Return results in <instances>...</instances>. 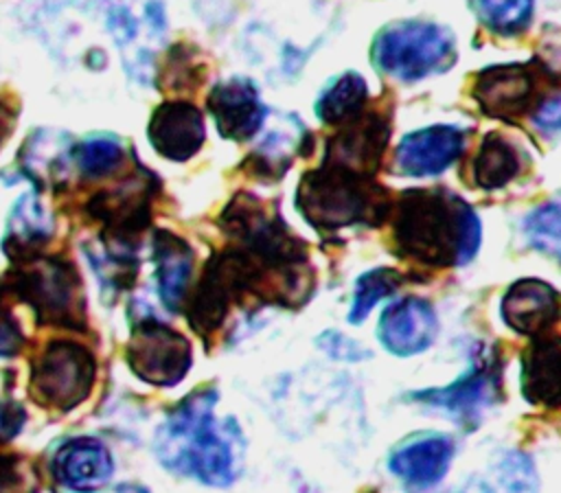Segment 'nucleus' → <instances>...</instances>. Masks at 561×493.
I'll return each instance as SVG.
<instances>
[{"label": "nucleus", "instance_id": "nucleus-8", "mask_svg": "<svg viewBox=\"0 0 561 493\" xmlns=\"http://www.w3.org/2000/svg\"><path fill=\"white\" fill-rule=\"evenodd\" d=\"M107 28L121 53L127 74L149 83L153 61L164 42L167 15L162 0H99Z\"/></svg>", "mask_w": 561, "mask_h": 493}, {"label": "nucleus", "instance_id": "nucleus-33", "mask_svg": "<svg viewBox=\"0 0 561 493\" xmlns=\"http://www.w3.org/2000/svg\"><path fill=\"white\" fill-rule=\"evenodd\" d=\"M24 344L26 342L20 331V324L15 322L9 307L4 302H0V357L20 355Z\"/></svg>", "mask_w": 561, "mask_h": 493}, {"label": "nucleus", "instance_id": "nucleus-11", "mask_svg": "<svg viewBox=\"0 0 561 493\" xmlns=\"http://www.w3.org/2000/svg\"><path fill=\"white\" fill-rule=\"evenodd\" d=\"M158 188L160 180L151 171L136 167L123 182L96 193L85 210L92 219L101 221L103 239L134 243V237L151 221V202Z\"/></svg>", "mask_w": 561, "mask_h": 493}, {"label": "nucleus", "instance_id": "nucleus-10", "mask_svg": "<svg viewBox=\"0 0 561 493\" xmlns=\"http://www.w3.org/2000/svg\"><path fill=\"white\" fill-rule=\"evenodd\" d=\"M543 74L546 68L535 59L489 66L476 74L471 94L482 114L513 123L524 114H533L541 103L537 94L543 85Z\"/></svg>", "mask_w": 561, "mask_h": 493}, {"label": "nucleus", "instance_id": "nucleus-35", "mask_svg": "<svg viewBox=\"0 0 561 493\" xmlns=\"http://www.w3.org/2000/svg\"><path fill=\"white\" fill-rule=\"evenodd\" d=\"M26 421V412L15 401H0V443L15 438Z\"/></svg>", "mask_w": 561, "mask_h": 493}, {"label": "nucleus", "instance_id": "nucleus-3", "mask_svg": "<svg viewBox=\"0 0 561 493\" xmlns=\"http://www.w3.org/2000/svg\"><path fill=\"white\" fill-rule=\"evenodd\" d=\"M388 195L375 177L322 162L300 177L296 208L311 228L335 232L351 226H381L392 208Z\"/></svg>", "mask_w": 561, "mask_h": 493}, {"label": "nucleus", "instance_id": "nucleus-13", "mask_svg": "<svg viewBox=\"0 0 561 493\" xmlns=\"http://www.w3.org/2000/svg\"><path fill=\"white\" fill-rule=\"evenodd\" d=\"M456 440L445 432H416L388 454V471L412 489H432L451 469Z\"/></svg>", "mask_w": 561, "mask_h": 493}, {"label": "nucleus", "instance_id": "nucleus-25", "mask_svg": "<svg viewBox=\"0 0 561 493\" xmlns=\"http://www.w3.org/2000/svg\"><path fill=\"white\" fill-rule=\"evenodd\" d=\"M368 85L362 74L348 70L335 77L316 101V116L324 125H344L366 110Z\"/></svg>", "mask_w": 561, "mask_h": 493}, {"label": "nucleus", "instance_id": "nucleus-36", "mask_svg": "<svg viewBox=\"0 0 561 493\" xmlns=\"http://www.w3.org/2000/svg\"><path fill=\"white\" fill-rule=\"evenodd\" d=\"M116 493H149V491L136 482H125V484L116 486Z\"/></svg>", "mask_w": 561, "mask_h": 493}, {"label": "nucleus", "instance_id": "nucleus-9", "mask_svg": "<svg viewBox=\"0 0 561 493\" xmlns=\"http://www.w3.org/2000/svg\"><path fill=\"white\" fill-rule=\"evenodd\" d=\"M125 362L145 383L169 388L180 383L193 364L191 342L153 316L138 318L125 346Z\"/></svg>", "mask_w": 561, "mask_h": 493}, {"label": "nucleus", "instance_id": "nucleus-5", "mask_svg": "<svg viewBox=\"0 0 561 493\" xmlns=\"http://www.w3.org/2000/svg\"><path fill=\"white\" fill-rule=\"evenodd\" d=\"M370 59L379 72L403 83H416L451 68L456 39L438 22L399 20L375 35Z\"/></svg>", "mask_w": 561, "mask_h": 493}, {"label": "nucleus", "instance_id": "nucleus-23", "mask_svg": "<svg viewBox=\"0 0 561 493\" xmlns=\"http://www.w3.org/2000/svg\"><path fill=\"white\" fill-rule=\"evenodd\" d=\"M524 151L506 136L491 131L484 136L471 162V177L478 188L497 191L513 182L524 167Z\"/></svg>", "mask_w": 561, "mask_h": 493}, {"label": "nucleus", "instance_id": "nucleus-32", "mask_svg": "<svg viewBox=\"0 0 561 493\" xmlns=\"http://www.w3.org/2000/svg\"><path fill=\"white\" fill-rule=\"evenodd\" d=\"M316 344L322 353H327L331 359H337V362H364V359H370L373 353L370 348H366L364 344H359L357 340L335 331V329H327L322 331L318 337H316Z\"/></svg>", "mask_w": 561, "mask_h": 493}, {"label": "nucleus", "instance_id": "nucleus-1", "mask_svg": "<svg viewBox=\"0 0 561 493\" xmlns=\"http://www.w3.org/2000/svg\"><path fill=\"white\" fill-rule=\"evenodd\" d=\"M215 388L186 394L156 432V456L173 473L206 486H230L243 469L245 438L232 416L217 419Z\"/></svg>", "mask_w": 561, "mask_h": 493}, {"label": "nucleus", "instance_id": "nucleus-14", "mask_svg": "<svg viewBox=\"0 0 561 493\" xmlns=\"http://www.w3.org/2000/svg\"><path fill=\"white\" fill-rule=\"evenodd\" d=\"M469 131L458 125H430L405 134L394 149L397 171L408 177H434L465 151Z\"/></svg>", "mask_w": 561, "mask_h": 493}, {"label": "nucleus", "instance_id": "nucleus-12", "mask_svg": "<svg viewBox=\"0 0 561 493\" xmlns=\"http://www.w3.org/2000/svg\"><path fill=\"white\" fill-rule=\"evenodd\" d=\"M390 138V118L377 110H364L327 140L324 164L375 177Z\"/></svg>", "mask_w": 561, "mask_h": 493}, {"label": "nucleus", "instance_id": "nucleus-15", "mask_svg": "<svg viewBox=\"0 0 561 493\" xmlns=\"http://www.w3.org/2000/svg\"><path fill=\"white\" fill-rule=\"evenodd\" d=\"M438 335V318L425 298L405 296L390 302L377 322V337L397 357L427 351Z\"/></svg>", "mask_w": 561, "mask_h": 493}, {"label": "nucleus", "instance_id": "nucleus-18", "mask_svg": "<svg viewBox=\"0 0 561 493\" xmlns=\"http://www.w3.org/2000/svg\"><path fill=\"white\" fill-rule=\"evenodd\" d=\"M151 147L167 160L184 162L193 158L206 138L202 112L182 99L160 103L147 127Z\"/></svg>", "mask_w": 561, "mask_h": 493}, {"label": "nucleus", "instance_id": "nucleus-22", "mask_svg": "<svg viewBox=\"0 0 561 493\" xmlns=\"http://www.w3.org/2000/svg\"><path fill=\"white\" fill-rule=\"evenodd\" d=\"M53 237V221L44 213L33 193H24L9 215L2 250L11 263H24L44 254V245Z\"/></svg>", "mask_w": 561, "mask_h": 493}, {"label": "nucleus", "instance_id": "nucleus-19", "mask_svg": "<svg viewBox=\"0 0 561 493\" xmlns=\"http://www.w3.org/2000/svg\"><path fill=\"white\" fill-rule=\"evenodd\" d=\"M50 473L68 491L96 493L110 482L114 462L110 449L101 440L79 436L57 447L53 454Z\"/></svg>", "mask_w": 561, "mask_h": 493}, {"label": "nucleus", "instance_id": "nucleus-26", "mask_svg": "<svg viewBox=\"0 0 561 493\" xmlns=\"http://www.w3.org/2000/svg\"><path fill=\"white\" fill-rule=\"evenodd\" d=\"M309 138L307 131H300L298 136L291 134H270L261 140V145L252 151L245 167L252 175L265 177V180H280L285 171L291 167L296 153H307L302 149V140Z\"/></svg>", "mask_w": 561, "mask_h": 493}, {"label": "nucleus", "instance_id": "nucleus-34", "mask_svg": "<svg viewBox=\"0 0 561 493\" xmlns=\"http://www.w3.org/2000/svg\"><path fill=\"white\" fill-rule=\"evenodd\" d=\"M533 125L543 134H559L561 131V94L546 96L530 114Z\"/></svg>", "mask_w": 561, "mask_h": 493}, {"label": "nucleus", "instance_id": "nucleus-2", "mask_svg": "<svg viewBox=\"0 0 561 493\" xmlns=\"http://www.w3.org/2000/svg\"><path fill=\"white\" fill-rule=\"evenodd\" d=\"M394 252L423 267H462L480 250L482 223L476 210L445 188H414L392 199Z\"/></svg>", "mask_w": 561, "mask_h": 493}, {"label": "nucleus", "instance_id": "nucleus-37", "mask_svg": "<svg viewBox=\"0 0 561 493\" xmlns=\"http://www.w3.org/2000/svg\"><path fill=\"white\" fill-rule=\"evenodd\" d=\"M2 127H4V116H2V112H0V145H2V138H4V134H2Z\"/></svg>", "mask_w": 561, "mask_h": 493}, {"label": "nucleus", "instance_id": "nucleus-24", "mask_svg": "<svg viewBox=\"0 0 561 493\" xmlns=\"http://www.w3.org/2000/svg\"><path fill=\"white\" fill-rule=\"evenodd\" d=\"M537 469L522 451H504L489 473L469 478L458 493H537Z\"/></svg>", "mask_w": 561, "mask_h": 493}, {"label": "nucleus", "instance_id": "nucleus-27", "mask_svg": "<svg viewBox=\"0 0 561 493\" xmlns=\"http://www.w3.org/2000/svg\"><path fill=\"white\" fill-rule=\"evenodd\" d=\"M480 22L495 35L515 37L524 33L535 13V0H469Z\"/></svg>", "mask_w": 561, "mask_h": 493}, {"label": "nucleus", "instance_id": "nucleus-31", "mask_svg": "<svg viewBox=\"0 0 561 493\" xmlns=\"http://www.w3.org/2000/svg\"><path fill=\"white\" fill-rule=\"evenodd\" d=\"M0 493H39L37 467L18 454H0Z\"/></svg>", "mask_w": 561, "mask_h": 493}, {"label": "nucleus", "instance_id": "nucleus-20", "mask_svg": "<svg viewBox=\"0 0 561 493\" xmlns=\"http://www.w3.org/2000/svg\"><path fill=\"white\" fill-rule=\"evenodd\" d=\"M519 388L530 405L561 408V335L541 333L522 353Z\"/></svg>", "mask_w": 561, "mask_h": 493}, {"label": "nucleus", "instance_id": "nucleus-6", "mask_svg": "<svg viewBox=\"0 0 561 493\" xmlns=\"http://www.w3.org/2000/svg\"><path fill=\"white\" fill-rule=\"evenodd\" d=\"M502 362L484 346L473 355L469 368L447 386L408 392L403 399L449 416L462 429H476L484 414L500 401Z\"/></svg>", "mask_w": 561, "mask_h": 493}, {"label": "nucleus", "instance_id": "nucleus-17", "mask_svg": "<svg viewBox=\"0 0 561 493\" xmlns=\"http://www.w3.org/2000/svg\"><path fill=\"white\" fill-rule=\"evenodd\" d=\"M500 316L511 331L537 337L561 320V294L541 278H519L504 291Z\"/></svg>", "mask_w": 561, "mask_h": 493}, {"label": "nucleus", "instance_id": "nucleus-16", "mask_svg": "<svg viewBox=\"0 0 561 493\" xmlns=\"http://www.w3.org/2000/svg\"><path fill=\"white\" fill-rule=\"evenodd\" d=\"M206 107L217 131L234 142L250 140L263 127L267 116V107L263 105L256 85L245 77H230L215 83L206 96Z\"/></svg>", "mask_w": 561, "mask_h": 493}, {"label": "nucleus", "instance_id": "nucleus-4", "mask_svg": "<svg viewBox=\"0 0 561 493\" xmlns=\"http://www.w3.org/2000/svg\"><path fill=\"white\" fill-rule=\"evenodd\" d=\"M0 296L26 302L37 324L68 331L88 329V305L77 265L64 256L39 254L13 267L0 280Z\"/></svg>", "mask_w": 561, "mask_h": 493}, {"label": "nucleus", "instance_id": "nucleus-28", "mask_svg": "<svg viewBox=\"0 0 561 493\" xmlns=\"http://www.w3.org/2000/svg\"><path fill=\"white\" fill-rule=\"evenodd\" d=\"M401 285V274L394 267H373L357 276L351 296L348 322L362 324L368 313L388 296H392Z\"/></svg>", "mask_w": 561, "mask_h": 493}, {"label": "nucleus", "instance_id": "nucleus-30", "mask_svg": "<svg viewBox=\"0 0 561 493\" xmlns=\"http://www.w3.org/2000/svg\"><path fill=\"white\" fill-rule=\"evenodd\" d=\"M123 156L121 142L112 136H92L79 145H72L70 153L81 175L90 180L114 173L123 164Z\"/></svg>", "mask_w": 561, "mask_h": 493}, {"label": "nucleus", "instance_id": "nucleus-21", "mask_svg": "<svg viewBox=\"0 0 561 493\" xmlns=\"http://www.w3.org/2000/svg\"><path fill=\"white\" fill-rule=\"evenodd\" d=\"M153 261L164 307L169 311H180L193 274V248L180 234L160 228L153 232Z\"/></svg>", "mask_w": 561, "mask_h": 493}, {"label": "nucleus", "instance_id": "nucleus-29", "mask_svg": "<svg viewBox=\"0 0 561 493\" xmlns=\"http://www.w3.org/2000/svg\"><path fill=\"white\" fill-rule=\"evenodd\" d=\"M524 234L537 252L561 263V195L537 206L524 219Z\"/></svg>", "mask_w": 561, "mask_h": 493}, {"label": "nucleus", "instance_id": "nucleus-7", "mask_svg": "<svg viewBox=\"0 0 561 493\" xmlns=\"http://www.w3.org/2000/svg\"><path fill=\"white\" fill-rule=\"evenodd\" d=\"M94 377L92 351L77 340L57 337L31 359V397L42 408L68 412L90 394Z\"/></svg>", "mask_w": 561, "mask_h": 493}]
</instances>
